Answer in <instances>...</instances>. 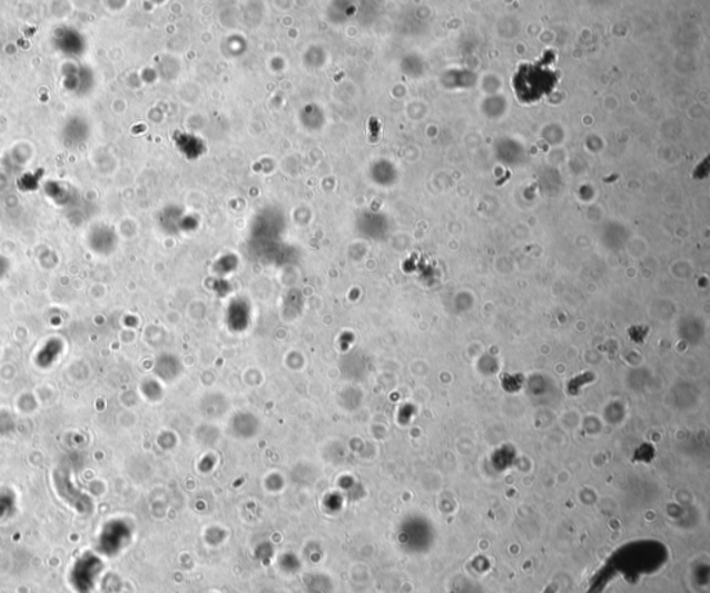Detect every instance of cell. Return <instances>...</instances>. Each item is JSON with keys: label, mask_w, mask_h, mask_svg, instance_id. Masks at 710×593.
<instances>
[{"label": "cell", "mask_w": 710, "mask_h": 593, "mask_svg": "<svg viewBox=\"0 0 710 593\" xmlns=\"http://www.w3.org/2000/svg\"><path fill=\"white\" fill-rule=\"evenodd\" d=\"M554 60L555 55L550 50L543 60L520 67V71L512 78V85L522 103H535L554 90L556 87V72L552 69Z\"/></svg>", "instance_id": "1"}]
</instances>
